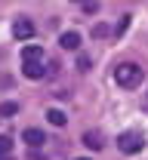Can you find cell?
I'll use <instances>...</instances> for the list:
<instances>
[{
	"label": "cell",
	"instance_id": "6",
	"mask_svg": "<svg viewBox=\"0 0 148 160\" xmlns=\"http://www.w3.org/2000/svg\"><path fill=\"white\" fill-rule=\"evenodd\" d=\"M22 74H25L28 80H40L43 74H46V65H43V62L40 65H22Z\"/></svg>",
	"mask_w": 148,
	"mask_h": 160
},
{
	"label": "cell",
	"instance_id": "13",
	"mask_svg": "<svg viewBox=\"0 0 148 160\" xmlns=\"http://www.w3.org/2000/svg\"><path fill=\"white\" fill-rule=\"evenodd\" d=\"M93 34H96V37H108L111 31H108V25H102V22H99V25L93 28Z\"/></svg>",
	"mask_w": 148,
	"mask_h": 160
},
{
	"label": "cell",
	"instance_id": "16",
	"mask_svg": "<svg viewBox=\"0 0 148 160\" xmlns=\"http://www.w3.org/2000/svg\"><path fill=\"white\" fill-rule=\"evenodd\" d=\"M74 160H89V157H74Z\"/></svg>",
	"mask_w": 148,
	"mask_h": 160
},
{
	"label": "cell",
	"instance_id": "12",
	"mask_svg": "<svg viewBox=\"0 0 148 160\" xmlns=\"http://www.w3.org/2000/svg\"><path fill=\"white\" fill-rule=\"evenodd\" d=\"M130 28V16H120V22H117V28H114V34H124Z\"/></svg>",
	"mask_w": 148,
	"mask_h": 160
},
{
	"label": "cell",
	"instance_id": "3",
	"mask_svg": "<svg viewBox=\"0 0 148 160\" xmlns=\"http://www.w3.org/2000/svg\"><path fill=\"white\" fill-rule=\"evenodd\" d=\"M40 62H43V46L31 43L22 49V65H40Z\"/></svg>",
	"mask_w": 148,
	"mask_h": 160
},
{
	"label": "cell",
	"instance_id": "4",
	"mask_svg": "<svg viewBox=\"0 0 148 160\" xmlns=\"http://www.w3.org/2000/svg\"><path fill=\"white\" fill-rule=\"evenodd\" d=\"M13 37H16V40H28V37H34V22H28V19L13 22Z\"/></svg>",
	"mask_w": 148,
	"mask_h": 160
},
{
	"label": "cell",
	"instance_id": "8",
	"mask_svg": "<svg viewBox=\"0 0 148 160\" xmlns=\"http://www.w3.org/2000/svg\"><path fill=\"white\" fill-rule=\"evenodd\" d=\"M84 145L89 151H102V136L99 132H84Z\"/></svg>",
	"mask_w": 148,
	"mask_h": 160
},
{
	"label": "cell",
	"instance_id": "9",
	"mask_svg": "<svg viewBox=\"0 0 148 160\" xmlns=\"http://www.w3.org/2000/svg\"><path fill=\"white\" fill-rule=\"evenodd\" d=\"M46 120H49L53 126H65V123H68L65 111H59V108H49V111H46Z\"/></svg>",
	"mask_w": 148,
	"mask_h": 160
},
{
	"label": "cell",
	"instance_id": "10",
	"mask_svg": "<svg viewBox=\"0 0 148 160\" xmlns=\"http://www.w3.org/2000/svg\"><path fill=\"white\" fill-rule=\"evenodd\" d=\"M16 114H19V105L16 102H3L0 105V117H16Z\"/></svg>",
	"mask_w": 148,
	"mask_h": 160
},
{
	"label": "cell",
	"instance_id": "7",
	"mask_svg": "<svg viewBox=\"0 0 148 160\" xmlns=\"http://www.w3.org/2000/svg\"><path fill=\"white\" fill-rule=\"evenodd\" d=\"M59 43H62V49H77L80 46V34L77 31H65L62 37H59Z\"/></svg>",
	"mask_w": 148,
	"mask_h": 160
},
{
	"label": "cell",
	"instance_id": "2",
	"mask_svg": "<svg viewBox=\"0 0 148 160\" xmlns=\"http://www.w3.org/2000/svg\"><path fill=\"white\" fill-rule=\"evenodd\" d=\"M117 148H120V154H139V151L145 148V139H142L139 132H120Z\"/></svg>",
	"mask_w": 148,
	"mask_h": 160
},
{
	"label": "cell",
	"instance_id": "17",
	"mask_svg": "<svg viewBox=\"0 0 148 160\" xmlns=\"http://www.w3.org/2000/svg\"><path fill=\"white\" fill-rule=\"evenodd\" d=\"M0 160H13V157H0Z\"/></svg>",
	"mask_w": 148,
	"mask_h": 160
},
{
	"label": "cell",
	"instance_id": "15",
	"mask_svg": "<svg viewBox=\"0 0 148 160\" xmlns=\"http://www.w3.org/2000/svg\"><path fill=\"white\" fill-rule=\"evenodd\" d=\"M77 65H80V71H89V65H93V62H89V59H86V56H84V59L77 62Z\"/></svg>",
	"mask_w": 148,
	"mask_h": 160
},
{
	"label": "cell",
	"instance_id": "11",
	"mask_svg": "<svg viewBox=\"0 0 148 160\" xmlns=\"http://www.w3.org/2000/svg\"><path fill=\"white\" fill-rule=\"evenodd\" d=\"M9 151H13V139L9 136H0V157H9Z\"/></svg>",
	"mask_w": 148,
	"mask_h": 160
},
{
	"label": "cell",
	"instance_id": "1",
	"mask_svg": "<svg viewBox=\"0 0 148 160\" xmlns=\"http://www.w3.org/2000/svg\"><path fill=\"white\" fill-rule=\"evenodd\" d=\"M114 80H117L120 89H136V86L142 83V68H139L136 62H120V65L114 68Z\"/></svg>",
	"mask_w": 148,
	"mask_h": 160
},
{
	"label": "cell",
	"instance_id": "14",
	"mask_svg": "<svg viewBox=\"0 0 148 160\" xmlns=\"http://www.w3.org/2000/svg\"><path fill=\"white\" fill-rule=\"evenodd\" d=\"M80 9H84V12H99V3H84Z\"/></svg>",
	"mask_w": 148,
	"mask_h": 160
},
{
	"label": "cell",
	"instance_id": "5",
	"mask_svg": "<svg viewBox=\"0 0 148 160\" xmlns=\"http://www.w3.org/2000/svg\"><path fill=\"white\" fill-rule=\"evenodd\" d=\"M22 139H25V145H28V148H40L43 142H46V132H43V129H37V126H31V129H25V136H22Z\"/></svg>",
	"mask_w": 148,
	"mask_h": 160
}]
</instances>
